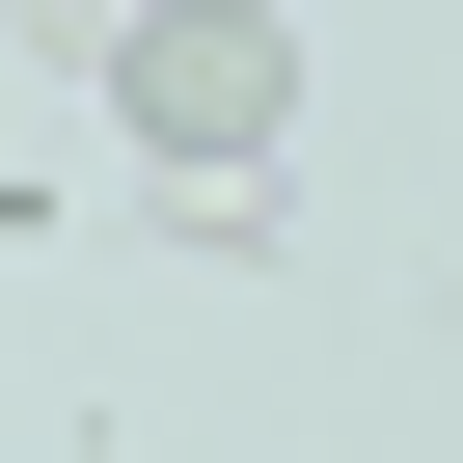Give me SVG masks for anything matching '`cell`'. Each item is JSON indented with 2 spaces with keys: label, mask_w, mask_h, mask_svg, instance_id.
<instances>
[{
  "label": "cell",
  "mask_w": 463,
  "mask_h": 463,
  "mask_svg": "<svg viewBox=\"0 0 463 463\" xmlns=\"http://www.w3.org/2000/svg\"><path fill=\"white\" fill-rule=\"evenodd\" d=\"M109 109H137L164 218H273V164H300V28H273V0H164V28H109Z\"/></svg>",
  "instance_id": "obj_1"
}]
</instances>
